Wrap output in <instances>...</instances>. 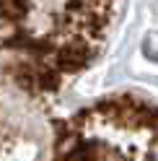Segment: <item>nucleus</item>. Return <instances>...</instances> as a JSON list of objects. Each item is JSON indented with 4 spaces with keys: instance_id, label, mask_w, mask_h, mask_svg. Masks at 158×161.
Returning <instances> with one entry per match:
<instances>
[{
    "instance_id": "obj_1",
    "label": "nucleus",
    "mask_w": 158,
    "mask_h": 161,
    "mask_svg": "<svg viewBox=\"0 0 158 161\" xmlns=\"http://www.w3.org/2000/svg\"><path fill=\"white\" fill-rule=\"evenodd\" d=\"M114 8L117 0H0V83H62L106 42Z\"/></svg>"
}]
</instances>
